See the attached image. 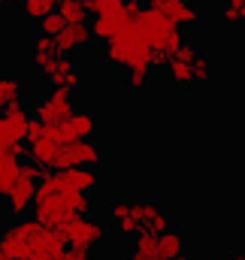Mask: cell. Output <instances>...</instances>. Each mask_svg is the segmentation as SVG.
Masks as SVG:
<instances>
[{"instance_id":"obj_1","label":"cell","mask_w":245,"mask_h":260,"mask_svg":"<svg viewBox=\"0 0 245 260\" xmlns=\"http://www.w3.org/2000/svg\"><path fill=\"white\" fill-rule=\"evenodd\" d=\"M91 212V197L85 191L70 188L61 179V173H43L37 185V200H34V218L43 227L64 230L73 218H82Z\"/></svg>"},{"instance_id":"obj_2","label":"cell","mask_w":245,"mask_h":260,"mask_svg":"<svg viewBox=\"0 0 245 260\" xmlns=\"http://www.w3.org/2000/svg\"><path fill=\"white\" fill-rule=\"evenodd\" d=\"M133 24L142 30V37L151 46V67H170V61L185 46L179 24H173L161 9H151V6H145Z\"/></svg>"},{"instance_id":"obj_3","label":"cell","mask_w":245,"mask_h":260,"mask_svg":"<svg viewBox=\"0 0 245 260\" xmlns=\"http://www.w3.org/2000/svg\"><path fill=\"white\" fill-rule=\"evenodd\" d=\"M43 224L37 218H18L0 230V260H27L37 254Z\"/></svg>"},{"instance_id":"obj_4","label":"cell","mask_w":245,"mask_h":260,"mask_svg":"<svg viewBox=\"0 0 245 260\" xmlns=\"http://www.w3.org/2000/svg\"><path fill=\"white\" fill-rule=\"evenodd\" d=\"M106 61L124 70H133V67H151V46L148 40L142 37V30L130 21L115 40L106 43Z\"/></svg>"},{"instance_id":"obj_5","label":"cell","mask_w":245,"mask_h":260,"mask_svg":"<svg viewBox=\"0 0 245 260\" xmlns=\"http://www.w3.org/2000/svg\"><path fill=\"white\" fill-rule=\"evenodd\" d=\"M79 109L73 106V97L70 91H61V88H52L37 106H34V118L46 127H61V124H70V118L76 115Z\"/></svg>"},{"instance_id":"obj_6","label":"cell","mask_w":245,"mask_h":260,"mask_svg":"<svg viewBox=\"0 0 245 260\" xmlns=\"http://www.w3.org/2000/svg\"><path fill=\"white\" fill-rule=\"evenodd\" d=\"M97 164H103V148L91 139H79V142L61 145L52 167H55V173H61V170H73V167H91L94 170Z\"/></svg>"},{"instance_id":"obj_7","label":"cell","mask_w":245,"mask_h":260,"mask_svg":"<svg viewBox=\"0 0 245 260\" xmlns=\"http://www.w3.org/2000/svg\"><path fill=\"white\" fill-rule=\"evenodd\" d=\"M109 224L121 236H139L142 233V200L136 197H118L109 206Z\"/></svg>"},{"instance_id":"obj_8","label":"cell","mask_w":245,"mask_h":260,"mask_svg":"<svg viewBox=\"0 0 245 260\" xmlns=\"http://www.w3.org/2000/svg\"><path fill=\"white\" fill-rule=\"evenodd\" d=\"M40 76L52 85V88H61V91H76L82 85V73H79V64L70 58V55H55L52 61H46L43 67H37Z\"/></svg>"},{"instance_id":"obj_9","label":"cell","mask_w":245,"mask_h":260,"mask_svg":"<svg viewBox=\"0 0 245 260\" xmlns=\"http://www.w3.org/2000/svg\"><path fill=\"white\" fill-rule=\"evenodd\" d=\"M64 236H67V245L70 248H82V251H91L100 239H103V224H97L94 218H88V215H82V218H73L67 227L61 230Z\"/></svg>"},{"instance_id":"obj_10","label":"cell","mask_w":245,"mask_h":260,"mask_svg":"<svg viewBox=\"0 0 245 260\" xmlns=\"http://www.w3.org/2000/svg\"><path fill=\"white\" fill-rule=\"evenodd\" d=\"M37 179H27V176H21L18 179V185L9 191L6 197V212L12 215V221H18V218H24L30 209H34V200H37Z\"/></svg>"},{"instance_id":"obj_11","label":"cell","mask_w":245,"mask_h":260,"mask_svg":"<svg viewBox=\"0 0 245 260\" xmlns=\"http://www.w3.org/2000/svg\"><path fill=\"white\" fill-rule=\"evenodd\" d=\"M91 40H94V34H91V24H88V21H85V24H67L61 30V37H58V52H61V55L82 52V49L91 46Z\"/></svg>"},{"instance_id":"obj_12","label":"cell","mask_w":245,"mask_h":260,"mask_svg":"<svg viewBox=\"0 0 245 260\" xmlns=\"http://www.w3.org/2000/svg\"><path fill=\"white\" fill-rule=\"evenodd\" d=\"M148 6H151V9H161V12H164L173 24H179V27H188V24L197 21V9H194L191 0H148Z\"/></svg>"},{"instance_id":"obj_13","label":"cell","mask_w":245,"mask_h":260,"mask_svg":"<svg viewBox=\"0 0 245 260\" xmlns=\"http://www.w3.org/2000/svg\"><path fill=\"white\" fill-rule=\"evenodd\" d=\"M127 24H130V18L124 15L121 9H118V12H106V15L91 18V34H94V40L109 43V40H115V37L121 34Z\"/></svg>"},{"instance_id":"obj_14","label":"cell","mask_w":245,"mask_h":260,"mask_svg":"<svg viewBox=\"0 0 245 260\" xmlns=\"http://www.w3.org/2000/svg\"><path fill=\"white\" fill-rule=\"evenodd\" d=\"M127 260H164V254H161V236L139 233L133 239V248H130Z\"/></svg>"},{"instance_id":"obj_15","label":"cell","mask_w":245,"mask_h":260,"mask_svg":"<svg viewBox=\"0 0 245 260\" xmlns=\"http://www.w3.org/2000/svg\"><path fill=\"white\" fill-rule=\"evenodd\" d=\"M61 179L70 185V188L85 191V194L97 188V173H94L91 167H73V170H61Z\"/></svg>"},{"instance_id":"obj_16","label":"cell","mask_w":245,"mask_h":260,"mask_svg":"<svg viewBox=\"0 0 245 260\" xmlns=\"http://www.w3.org/2000/svg\"><path fill=\"white\" fill-rule=\"evenodd\" d=\"M18 179H21V164H18V157H0V197L6 200L9 191L18 185Z\"/></svg>"},{"instance_id":"obj_17","label":"cell","mask_w":245,"mask_h":260,"mask_svg":"<svg viewBox=\"0 0 245 260\" xmlns=\"http://www.w3.org/2000/svg\"><path fill=\"white\" fill-rule=\"evenodd\" d=\"M58 3H61V0H18L21 15L30 18V21H43L46 15L58 12Z\"/></svg>"},{"instance_id":"obj_18","label":"cell","mask_w":245,"mask_h":260,"mask_svg":"<svg viewBox=\"0 0 245 260\" xmlns=\"http://www.w3.org/2000/svg\"><path fill=\"white\" fill-rule=\"evenodd\" d=\"M167 82L173 85V88H191V85H197L194 82V64H185V61H170L167 67Z\"/></svg>"},{"instance_id":"obj_19","label":"cell","mask_w":245,"mask_h":260,"mask_svg":"<svg viewBox=\"0 0 245 260\" xmlns=\"http://www.w3.org/2000/svg\"><path fill=\"white\" fill-rule=\"evenodd\" d=\"M55 55H61V52H58V40L40 34V37L34 40V67H43L46 61H52Z\"/></svg>"},{"instance_id":"obj_20","label":"cell","mask_w":245,"mask_h":260,"mask_svg":"<svg viewBox=\"0 0 245 260\" xmlns=\"http://www.w3.org/2000/svg\"><path fill=\"white\" fill-rule=\"evenodd\" d=\"M58 12L67 24H85L88 21V9H85V0H61L58 3Z\"/></svg>"},{"instance_id":"obj_21","label":"cell","mask_w":245,"mask_h":260,"mask_svg":"<svg viewBox=\"0 0 245 260\" xmlns=\"http://www.w3.org/2000/svg\"><path fill=\"white\" fill-rule=\"evenodd\" d=\"M18 94H21V82L15 76H0V112L18 103Z\"/></svg>"},{"instance_id":"obj_22","label":"cell","mask_w":245,"mask_h":260,"mask_svg":"<svg viewBox=\"0 0 245 260\" xmlns=\"http://www.w3.org/2000/svg\"><path fill=\"white\" fill-rule=\"evenodd\" d=\"M185 248V239L179 230H167V233H161V254H164V260H176L179 254H182Z\"/></svg>"},{"instance_id":"obj_23","label":"cell","mask_w":245,"mask_h":260,"mask_svg":"<svg viewBox=\"0 0 245 260\" xmlns=\"http://www.w3.org/2000/svg\"><path fill=\"white\" fill-rule=\"evenodd\" d=\"M148 85H151L148 67H133V70L124 73V88H127V91H145Z\"/></svg>"},{"instance_id":"obj_24","label":"cell","mask_w":245,"mask_h":260,"mask_svg":"<svg viewBox=\"0 0 245 260\" xmlns=\"http://www.w3.org/2000/svg\"><path fill=\"white\" fill-rule=\"evenodd\" d=\"M70 124H73V130H76L79 139H91V136H94V127H97V121H94V115H91L88 109H79V112L70 118Z\"/></svg>"},{"instance_id":"obj_25","label":"cell","mask_w":245,"mask_h":260,"mask_svg":"<svg viewBox=\"0 0 245 260\" xmlns=\"http://www.w3.org/2000/svg\"><path fill=\"white\" fill-rule=\"evenodd\" d=\"M121 6H124V0H85V9H88L91 18L106 15V12H118Z\"/></svg>"},{"instance_id":"obj_26","label":"cell","mask_w":245,"mask_h":260,"mask_svg":"<svg viewBox=\"0 0 245 260\" xmlns=\"http://www.w3.org/2000/svg\"><path fill=\"white\" fill-rule=\"evenodd\" d=\"M37 27H40V34H46V37H61V30L67 27V21L61 18V12H52V15H46L43 21H37Z\"/></svg>"},{"instance_id":"obj_27","label":"cell","mask_w":245,"mask_h":260,"mask_svg":"<svg viewBox=\"0 0 245 260\" xmlns=\"http://www.w3.org/2000/svg\"><path fill=\"white\" fill-rule=\"evenodd\" d=\"M209 76H212V61H209V55L200 52V58L194 61V82L197 85L200 82H209Z\"/></svg>"},{"instance_id":"obj_28","label":"cell","mask_w":245,"mask_h":260,"mask_svg":"<svg viewBox=\"0 0 245 260\" xmlns=\"http://www.w3.org/2000/svg\"><path fill=\"white\" fill-rule=\"evenodd\" d=\"M224 21H245V0H227L224 3Z\"/></svg>"},{"instance_id":"obj_29","label":"cell","mask_w":245,"mask_h":260,"mask_svg":"<svg viewBox=\"0 0 245 260\" xmlns=\"http://www.w3.org/2000/svg\"><path fill=\"white\" fill-rule=\"evenodd\" d=\"M58 260H88V251H82V248H70V251H64Z\"/></svg>"},{"instance_id":"obj_30","label":"cell","mask_w":245,"mask_h":260,"mask_svg":"<svg viewBox=\"0 0 245 260\" xmlns=\"http://www.w3.org/2000/svg\"><path fill=\"white\" fill-rule=\"evenodd\" d=\"M9 142V121H6V112H0V145Z\"/></svg>"},{"instance_id":"obj_31","label":"cell","mask_w":245,"mask_h":260,"mask_svg":"<svg viewBox=\"0 0 245 260\" xmlns=\"http://www.w3.org/2000/svg\"><path fill=\"white\" fill-rule=\"evenodd\" d=\"M0 157H6V148H3V145H0Z\"/></svg>"},{"instance_id":"obj_32","label":"cell","mask_w":245,"mask_h":260,"mask_svg":"<svg viewBox=\"0 0 245 260\" xmlns=\"http://www.w3.org/2000/svg\"><path fill=\"white\" fill-rule=\"evenodd\" d=\"M176 260H191V257H188V254H179V257H176Z\"/></svg>"},{"instance_id":"obj_33","label":"cell","mask_w":245,"mask_h":260,"mask_svg":"<svg viewBox=\"0 0 245 260\" xmlns=\"http://www.w3.org/2000/svg\"><path fill=\"white\" fill-rule=\"evenodd\" d=\"M233 260H245V254H236V257H233Z\"/></svg>"},{"instance_id":"obj_34","label":"cell","mask_w":245,"mask_h":260,"mask_svg":"<svg viewBox=\"0 0 245 260\" xmlns=\"http://www.w3.org/2000/svg\"><path fill=\"white\" fill-rule=\"evenodd\" d=\"M6 3H9V0H0V9H3V6H6Z\"/></svg>"},{"instance_id":"obj_35","label":"cell","mask_w":245,"mask_h":260,"mask_svg":"<svg viewBox=\"0 0 245 260\" xmlns=\"http://www.w3.org/2000/svg\"><path fill=\"white\" fill-rule=\"evenodd\" d=\"M221 260H227V257H221ZM230 260H233V257H230Z\"/></svg>"}]
</instances>
